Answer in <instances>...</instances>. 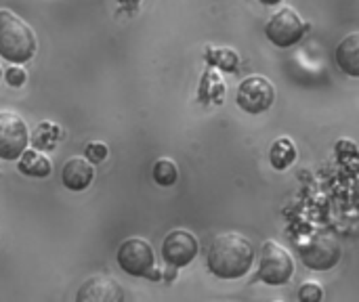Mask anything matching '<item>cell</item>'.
Segmentation results:
<instances>
[{
  "instance_id": "8fae6325",
  "label": "cell",
  "mask_w": 359,
  "mask_h": 302,
  "mask_svg": "<svg viewBox=\"0 0 359 302\" xmlns=\"http://www.w3.org/2000/svg\"><path fill=\"white\" fill-rule=\"evenodd\" d=\"M93 179H95L93 162H88L86 158H80V156H74V158L65 160V164L61 168V181L69 191L88 189Z\"/></svg>"
},
{
  "instance_id": "3957f363",
  "label": "cell",
  "mask_w": 359,
  "mask_h": 302,
  "mask_svg": "<svg viewBox=\"0 0 359 302\" xmlns=\"http://www.w3.org/2000/svg\"><path fill=\"white\" fill-rule=\"evenodd\" d=\"M292 275H294L292 254L273 240L265 242L261 248V256H259L257 280H261L267 286H284L292 280Z\"/></svg>"
},
{
  "instance_id": "ba28073f",
  "label": "cell",
  "mask_w": 359,
  "mask_h": 302,
  "mask_svg": "<svg viewBox=\"0 0 359 302\" xmlns=\"http://www.w3.org/2000/svg\"><path fill=\"white\" fill-rule=\"evenodd\" d=\"M305 32H307V25L303 23L301 15L290 6L280 8L276 15H271V19L265 25L267 38L280 48H288L297 44L305 36Z\"/></svg>"
},
{
  "instance_id": "7a4b0ae2",
  "label": "cell",
  "mask_w": 359,
  "mask_h": 302,
  "mask_svg": "<svg viewBox=\"0 0 359 302\" xmlns=\"http://www.w3.org/2000/svg\"><path fill=\"white\" fill-rule=\"evenodd\" d=\"M36 55V34L29 23L8 8H0V57L8 63H27Z\"/></svg>"
},
{
  "instance_id": "44dd1931",
  "label": "cell",
  "mask_w": 359,
  "mask_h": 302,
  "mask_svg": "<svg viewBox=\"0 0 359 302\" xmlns=\"http://www.w3.org/2000/svg\"><path fill=\"white\" fill-rule=\"evenodd\" d=\"M120 4H126V6H135V4H139L141 0H118Z\"/></svg>"
},
{
  "instance_id": "d6986e66",
  "label": "cell",
  "mask_w": 359,
  "mask_h": 302,
  "mask_svg": "<svg viewBox=\"0 0 359 302\" xmlns=\"http://www.w3.org/2000/svg\"><path fill=\"white\" fill-rule=\"evenodd\" d=\"M231 55H236L231 48H217V59H212V63H215V65H219L221 69L233 71V69H236V65H233V63H227V57H231Z\"/></svg>"
},
{
  "instance_id": "7402d4cb",
  "label": "cell",
  "mask_w": 359,
  "mask_h": 302,
  "mask_svg": "<svg viewBox=\"0 0 359 302\" xmlns=\"http://www.w3.org/2000/svg\"><path fill=\"white\" fill-rule=\"evenodd\" d=\"M259 2H263V4H267V6H273V4H280L282 0H259Z\"/></svg>"
},
{
  "instance_id": "e0dca14e",
  "label": "cell",
  "mask_w": 359,
  "mask_h": 302,
  "mask_svg": "<svg viewBox=\"0 0 359 302\" xmlns=\"http://www.w3.org/2000/svg\"><path fill=\"white\" fill-rule=\"evenodd\" d=\"M84 158H86L88 162H93V164L103 162V160L107 158V145H105V143H101V141H93V143H88V145H86V149H84Z\"/></svg>"
},
{
  "instance_id": "ffe728a7",
  "label": "cell",
  "mask_w": 359,
  "mask_h": 302,
  "mask_svg": "<svg viewBox=\"0 0 359 302\" xmlns=\"http://www.w3.org/2000/svg\"><path fill=\"white\" fill-rule=\"evenodd\" d=\"M337 151H339L341 158H343V156H355L358 147H355L353 141H339V143H337Z\"/></svg>"
},
{
  "instance_id": "9c48e42d",
  "label": "cell",
  "mask_w": 359,
  "mask_h": 302,
  "mask_svg": "<svg viewBox=\"0 0 359 302\" xmlns=\"http://www.w3.org/2000/svg\"><path fill=\"white\" fill-rule=\"evenodd\" d=\"M198 252H200V244L196 235L185 229L170 231L162 242V259L166 261V265L175 269L187 267L198 256Z\"/></svg>"
},
{
  "instance_id": "6da1fadb",
  "label": "cell",
  "mask_w": 359,
  "mask_h": 302,
  "mask_svg": "<svg viewBox=\"0 0 359 302\" xmlns=\"http://www.w3.org/2000/svg\"><path fill=\"white\" fill-rule=\"evenodd\" d=\"M252 263L255 248L240 233L217 235L206 254V265L219 280H240L250 271Z\"/></svg>"
},
{
  "instance_id": "52a82bcc",
  "label": "cell",
  "mask_w": 359,
  "mask_h": 302,
  "mask_svg": "<svg viewBox=\"0 0 359 302\" xmlns=\"http://www.w3.org/2000/svg\"><path fill=\"white\" fill-rule=\"evenodd\" d=\"M116 261H118V267L126 275L145 277L151 273L156 256H154V248L149 246V242H145L141 238H130L120 244Z\"/></svg>"
},
{
  "instance_id": "7c38bea8",
  "label": "cell",
  "mask_w": 359,
  "mask_h": 302,
  "mask_svg": "<svg viewBox=\"0 0 359 302\" xmlns=\"http://www.w3.org/2000/svg\"><path fill=\"white\" fill-rule=\"evenodd\" d=\"M337 65L351 78H359V32L343 38L334 50Z\"/></svg>"
},
{
  "instance_id": "5bb4252c",
  "label": "cell",
  "mask_w": 359,
  "mask_h": 302,
  "mask_svg": "<svg viewBox=\"0 0 359 302\" xmlns=\"http://www.w3.org/2000/svg\"><path fill=\"white\" fill-rule=\"evenodd\" d=\"M297 160V145L290 139H278L273 141L269 149V162L276 170H286Z\"/></svg>"
},
{
  "instance_id": "4fadbf2b",
  "label": "cell",
  "mask_w": 359,
  "mask_h": 302,
  "mask_svg": "<svg viewBox=\"0 0 359 302\" xmlns=\"http://www.w3.org/2000/svg\"><path fill=\"white\" fill-rule=\"evenodd\" d=\"M17 168L19 172L27 174V177H36V179H44L53 172V162L48 156H44L42 151H23L21 158L17 160Z\"/></svg>"
},
{
  "instance_id": "5b68a950",
  "label": "cell",
  "mask_w": 359,
  "mask_h": 302,
  "mask_svg": "<svg viewBox=\"0 0 359 302\" xmlns=\"http://www.w3.org/2000/svg\"><path fill=\"white\" fill-rule=\"evenodd\" d=\"M276 101V88L265 76H248L242 80L236 92V103L246 114H263Z\"/></svg>"
},
{
  "instance_id": "603a6c76",
  "label": "cell",
  "mask_w": 359,
  "mask_h": 302,
  "mask_svg": "<svg viewBox=\"0 0 359 302\" xmlns=\"http://www.w3.org/2000/svg\"><path fill=\"white\" fill-rule=\"evenodd\" d=\"M0 78H2V67H0Z\"/></svg>"
},
{
  "instance_id": "8992f818",
  "label": "cell",
  "mask_w": 359,
  "mask_h": 302,
  "mask_svg": "<svg viewBox=\"0 0 359 302\" xmlns=\"http://www.w3.org/2000/svg\"><path fill=\"white\" fill-rule=\"evenodd\" d=\"M343 259V248L334 235L318 233L307 246L301 248V261L311 271H330Z\"/></svg>"
},
{
  "instance_id": "277c9868",
  "label": "cell",
  "mask_w": 359,
  "mask_h": 302,
  "mask_svg": "<svg viewBox=\"0 0 359 302\" xmlns=\"http://www.w3.org/2000/svg\"><path fill=\"white\" fill-rule=\"evenodd\" d=\"M29 130L15 111H0V160L15 162L27 149Z\"/></svg>"
},
{
  "instance_id": "2e32d148",
  "label": "cell",
  "mask_w": 359,
  "mask_h": 302,
  "mask_svg": "<svg viewBox=\"0 0 359 302\" xmlns=\"http://www.w3.org/2000/svg\"><path fill=\"white\" fill-rule=\"evenodd\" d=\"M324 298V290L318 282H305L299 288V301L303 302H318Z\"/></svg>"
},
{
  "instance_id": "9a60e30c",
  "label": "cell",
  "mask_w": 359,
  "mask_h": 302,
  "mask_svg": "<svg viewBox=\"0 0 359 302\" xmlns=\"http://www.w3.org/2000/svg\"><path fill=\"white\" fill-rule=\"evenodd\" d=\"M151 177H154V181H156L160 187H170V185H175L177 179H179V168H177V164H175L172 160L160 158V160L154 164V168H151Z\"/></svg>"
},
{
  "instance_id": "30bf717a",
  "label": "cell",
  "mask_w": 359,
  "mask_h": 302,
  "mask_svg": "<svg viewBox=\"0 0 359 302\" xmlns=\"http://www.w3.org/2000/svg\"><path fill=\"white\" fill-rule=\"evenodd\" d=\"M78 302H120L124 301V292L120 288V284L109 277V275H95L88 277L78 294H76Z\"/></svg>"
},
{
  "instance_id": "ac0fdd59",
  "label": "cell",
  "mask_w": 359,
  "mask_h": 302,
  "mask_svg": "<svg viewBox=\"0 0 359 302\" xmlns=\"http://www.w3.org/2000/svg\"><path fill=\"white\" fill-rule=\"evenodd\" d=\"M4 78H6V82H8L11 86L19 88V86H23V84H25L27 74H25V69H23V67H19V63H13V67H8V69H6Z\"/></svg>"
}]
</instances>
